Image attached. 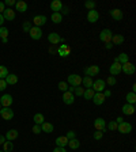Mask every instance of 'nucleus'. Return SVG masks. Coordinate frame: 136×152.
Returning a JSON list of instances; mask_svg holds the SVG:
<instances>
[{
	"mask_svg": "<svg viewBox=\"0 0 136 152\" xmlns=\"http://www.w3.org/2000/svg\"><path fill=\"white\" fill-rule=\"evenodd\" d=\"M68 86H72V87H79L82 84V76L78 75V73H71L67 79Z\"/></svg>",
	"mask_w": 136,
	"mask_h": 152,
	"instance_id": "1",
	"label": "nucleus"
},
{
	"mask_svg": "<svg viewBox=\"0 0 136 152\" xmlns=\"http://www.w3.org/2000/svg\"><path fill=\"white\" fill-rule=\"evenodd\" d=\"M112 38H113V33L109 28H104L101 33H99V39H101L104 44H109L112 42Z\"/></svg>",
	"mask_w": 136,
	"mask_h": 152,
	"instance_id": "2",
	"label": "nucleus"
},
{
	"mask_svg": "<svg viewBox=\"0 0 136 152\" xmlns=\"http://www.w3.org/2000/svg\"><path fill=\"white\" fill-rule=\"evenodd\" d=\"M105 88H106V83H105V80L97 79L95 82H93L91 90H93L94 92H104Z\"/></svg>",
	"mask_w": 136,
	"mask_h": 152,
	"instance_id": "3",
	"label": "nucleus"
},
{
	"mask_svg": "<svg viewBox=\"0 0 136 152\" xmlns=\"http://www.w3.org/2000/svg\"><path fill=\"white\" fill-rule=\"evenodd\" d=\"M117 130L121 134H129V133L132 132V125H131L129 122H127V121H124V122L118 124Z\"/></svg>",
	"mask_w": 136,
	"mask_h": 152,
	"instance_id": "4",
	"label": "nucleus"
},
{
	"mask_svg": "<svg viewBox=\"0 0 136 152\" xmlns=\"http://www.w3.org/2000/svg\"><path fill=\"white\" fill-rule=\"evenodd\" d=\"M135 71H136V66H135V64L129 63V61L121 65V72H124V73H125V75H128V76L133 75V73H135Z\"/></svg>",
	"mask_w": 136,
	"mask_h": 152,
	"instance_id": "5",
	"label": "nucleus"
},
{
	"mask_svg": "<svg viewBox=\"0 0 136 152\" xmlns=\"http://www.w3.org/2000/svg\"><path fill=\"white\" fill-rule=\"evenodd\" d=\"M94 128L95 130H99V132H106V122H105V120L102 117H98L94 120Z\"/></svg>",
	"mask_w": 136,
	"mask_h": 152,
	"instance_id": "6",
	"label": "nucleus"
},
{
	"mask_svg": "<svg viewBox=\"0 0 136 152\" xmlns=\"http://www.w3.org/2000/svg\"><path fill=\"white\" fill-rule=\"evenodd\" d=\"M99 66L98 65H89L85 68V75L86 76H90V77H93V76H97L99 73Z\"/></svg>",
	"mask_w": 136,
	"mask_h": 152,
	"instance_id": "7",
	"label": "nucleus"
},
{
	"mask_svg": "<svg viewBox=\"0 0 136 152\" xmlns=\"http://www.w3.org/2000/svg\"><path fill=\"white\" fill-rule=\"evenodd\" d=\"M29 34H30V38H32V39L37 41V39H40V38L42 37V30H41V27H35V26H33V27L30 28Z\"/></svg>",
	"mask_w": 136,
	"mask_h": 152,
	"instance_id": "8",
	"label": "nucleus"
},
{
	"mask_svg": "<svg viewBox=\"0 0 136 152\" xmlns=\"http://www.w3.org/2000/svg\"><path fill=\"white\" fill-rule=\"evenodd\" d=\"M12 102H14V99L10 94H4L3 96L0 98V104H1V107H11Z\"/></svg>",
	"mask_w": 136,
	"mask_h": 152,
	"instance_id": "9",
	"label": "nucleus"
},
{
	"mask_svg": "<svg viewBox=\"0 0 136 152\" xmlns=\"http://www.w3.org/2000/svg\"><path fill=\"white\" fill-rule=\"evenodd\" d=\"M48 41H49V44H52L54 46V45H57V44H61L64 39L57 34V33H49V35H48Z\"/></svg>",
	"mask_w": 136,
	"mask_h": 152,
	"instance_id": "10",
	"label": "nucleus"
},
{
	"mask_svg": "<svg viewBox=\"0 0 136 152\" xmlns=\"http://www.w3.org/2000/svg\"><path fill=\"white\" fill-rule=\"evenodd\" d=\"M0 115H1L3 120L10 121L14 118V111H12V109H10V107H3L0 110Z\"/></svg>",
	"mask_w": 136,
	"mask_h": 152,
	"instance_id": "11",
	"label": "nucleus"
},
{
	"mask_svg": "<svg viewBox=\"0 0 136 152\" xmlns=\"http://www.w3.org/2000/svg\"><path fill=\"white\" fill-rule=\"evenodd\" d=\"M57 54L60 57H68L71 54V48L65 44H61L59 46V49H57Z\"/></svg>",
	"mask_w": 136,
	"mask_h": 152,
	"instance_id": "12",
	"label": "nucleus"
},
{
	"mask_svg": "<svg viewBox=\"0 0 136 152\" xmlns=\"http://www.w3.org/2000/svg\"><path fill=\"white\" fill-rule=\"evenodd\" d=\"M98 19H99V12L97 10H90L89 12H87V22L95 23V22H98Z\"/></svg>",
	"mask_w": 136,
	"mask_h": 152,
	"instance_id": "13",
	"label": "nucleus"
},
{
	"mask_svg": "<svg viewBox=\"0 0 136 152\" xmlns=\"http://www.w3.org/2000/svg\"><path fill=\"white\" fill-rule=\"evenodd\" d=\"M91 101L94 102V104H97V106H101V104H104V103H105L106 98H105V95L102 94V92H95Z\"/></svg>",
	"mask_w": 136,
	"mask_h": 152,
	"instance_id": "14",
	"label": "nucleus"
},
{
	"mask_svg": "<svg viewBox=\"0 0 136 152\" xmlns=\"http://www.w3.org/2000/svg\"><path fill=\"white\" fill-rule=\"evenodd\" d=\"M109 14H110V16L114 19V20H117V22H120L121 19L124 18V14H123V11H121L120 8H113V10H110L109 11Z\"/></svg>",
	"mask_w": 136,
	"mask_h": 152,
	"instance_id": "15",
	"label": "nucleus"
},
{
	"mask_svg": "<svg viewBox=\"0 0 136 152\" xmlns=\"http://www.w3.org/2000/svg\"><path fill=\"white\" fill-rule=\"evenodd\" d=\"M33 23H34L35 27H41L46 23V16L45 15H35L33 18Z\"/></svg>",
	"mask_w": 136,
	"mask_h": 152,
	"instance_id": "16",
	"label": "nucleus"
},
{
	"mask_svg": "<svg viewBox=\"0 0 136 152\" xmlns=\"http://www.w3.org/2000/svg\"><path fill=\"white\" fill-rule=\"evenodd\" d=\"M4 18V20H8V22H11V20H14L15 19V11H14L12 8H6L4 10V12L1 14Z\"/></svg>",
	"mask_w": 136,
	"mask_h": 152,
	"instance_id": "17",
	"label": "nucleus"
},
{
	"mask_svg": "<svg viewBox=\"0 0 136 152\" xmlns=\"http://www.w3.org/2000/svg\"><path fill=\"white\" fill-rule=\"evenodd\" d=\"M109 72H110L112 76H114V77H116L118 73H121V64L113 63V64L110 65V68H109Z\"/></svg>",
	"mask_w": 136,
	"mask_h": 152,
	"instance_id": "18",
	"label": "nucleus"
},
{
	"mask_svg": "<svg viewBox=\"0 0 136 152\" xmlns=\"http://www.w3.org/2000/svg\"><path fill=\"white\" fill-rule=\"evenodd\" d=\"M74 101H75V96H74L72 92H70V91L63 92V102L65 104H72Z\"/></svg>",
	"mask_w": 136,
	"mask_h": 152,
	"instance_id": "19",
	"label": "nucleus"
},
{
	"mask_svg": "<svg viewBox=\"0 0 136 152\" xmlns=\"http://www.w3.org/2000/svg\"><path fill=\"white\" fill-rule=\"evenodd\" d=\"M121 111H123V114H125V115H132V114L135 113V104L125 103L123 107H121Z\"/></svg>",
	"mask_w": 136,
	"mask_h": 152,
	"instance_id": "20",
	"label": "nucleus"
},
{
	"mask_svg": "<svg viewBox=\"0 0 136 152\" xmlns=\"http://www.w3.org/2000/svg\"><path fill=\"white\" fill-rule=\"evenodd\" d=\"M18 136H19V132L16 129H10V130H7V133H6V140L7 141H12V140H15V139H18Z\"/></svg>",
	"mask_w": 136,
	"mask_h": 152,
	"instance_id": "21",
	"label": "nucleus"
},
{
	"mask_svg": "<svg viewBox=\"0 0 136 152\" xmlns=\"http://www.w3.org/2000/svg\"><path fill=\"white\" fill-rule=\"evenodd\" d=\"M129 61V56H128L127 53H120L118 56H116L114 57V63H118V64H125V63H128Z\"/></svg>",
	"mask_w": 136,
	"mask_h": 152,
	"instance_id": "22",
	"label": "nucleus"
},
{
	"mask_svg": "<svg viewBox=\"0 0 136 152\" xmlns=\"http://www.w3.org/2000/svg\"><path fill=\"white\" fill-rule=\"evenodd\" d=\"M124 41H125L124 35H121V34H113V38H112V44H113V46H114V45H116V46H120V45L124 44Z\"/></svg>",
	"mask_w": 136,
	"mask_h": 152,
	"instance_id": "23",
	"label": "nucleus"
},
{
	"mask_svg": "<svg viewBox=\"0 0 136 152\" xmlns=\"http://www.w3.org/2000/svg\"><path fill=\"white\" fill-rule=\"evenodd\" d=\"M51 10L53 12H60L61 10H63V3H61L60 0H53L51 3Z\"/></svg>",
	"mask_w": 136,
	"mask_h": 152,
	"instance_id": "24",
	"label": "nucleus"
},
{
	"mask_svg": "<svg viewBox=\"0 0 136 152\" xmlns=\"http://www.w3.org/2000/svg\"><path fill=\"white\" fill-rule=\"evenodd\" d=\"M54 142H56V145H57V147L65 148V147L68 145V139H67L65 136H59L56 140H54Z\"/></svg>",
	"mask_w": 136,
	"mask_h": 152,
	"instance_id": "25",
	"label": "nucleus"
},
{
	"mask_svg": "<svg viewBox=\"0 0 136 152\" xmlns=\"http://www.w3.org/2000/svg\"><path fill=\"white\" fill-rule=\"evenodd\" d=\"M15 8H16V11H19V12H26L29 10V6H27V3L26 1H16L15 3Z\"/></svg>",
	"mask_w": 136,
	"mask_h": 152,
	"instance_id": "26",
	"label": "nucleus"
},
{
	"mask_svg": "<svg viewBox=\"0 0 136 152\" xmlns=\"http://www.w3.org/2000/svg\"><path fill=\"white\" fill-rule=\"evenodd\" d=\"M4 80H6L7 84L14 86V84H16V83H18V76H16L15 73H8V76H7Z\"/></svg>",
	"mask_w": 136,
	"mask_h": 152,
	"instance_id": "27",
	"label": "nucleus"
},
{
	"mask_svg": "<svg viewBox=\"0 0 136 152\" xmlns=\"http://www.w3.org/2000/svg\"><path fill=\"white\" fill-rule=\"evenodd\" d=\"M41 130L42 132H45V133H52L54 130V126L52 125L51 122H46V121H45V122L41 125Z\"/></svg>",
	"mask_w": 136,
	"mask_h": 152,
	"instance_id": "28",
	"label": "nucleus"
},
{
	"mask_svg": "<svg viewBox=\"0 0 136 152\" xmlns=\"http://www.w3.org/2000/svg\"><path fill=\"white\" fill-rule=\"evenodd\" d=\"M93 77H90V76H85V77H82V84L85 86L83 88H91V86H93Z\"/></svg>",
	"mask_w": 136,
	"mask_h": 152,
	"instance_id": "29",
	"label": "nucleus"
},
{
	"mask_svg": "<svg viewBox=\"0 0 136 152\" xmlns=\"http://www.w3.org/2000/svg\"><path fill=\"white\" fill-rule=\"evenodd\" d=\"M33 121H34L35 125H42V124L45 122V117H44V114H41V113L34 114V117H33Z\"/></svg>",
	"mask_w": 136,
	"mask_h": 152,
	"instance_id": "30",
	"label": "nucleus"
},
{
	"mask_svg": "<svg viewBox=\"0 0 136 152\" xmlns=\"http://www.w3.org/2000/svg\"><path fill=\"white\" fill-rule=\"evenodd\" d=\"M52 22L56 23V25H59V23L63 22V15H61V12H52Z\"/></svg>",
	"mask_w": 136,
	"mask_h": 152,
	"instance_id": "31",
	"label": "nucleus"
},
{
	"mask_svg": "<svg viewBox=\"0 0 136 152\" xmlns=\"http://www.w3.org/2000/svg\"><path fill=\"white\" fill-rule=\"evenodd\" d=\"M125 101H127V103H129V104H135V102H136V94L135 92H128L127 95H125Z\"/></svg>",
	"mask_w": 136,
	"mask_h": 152,
	"instance_id": "32",
	"label": "nucleus"
},
{
	"mask_svg": "<svg viewBox=\"0 0 136 152\" xmlns=\"http://www.w3.org/2000/svg\"><path fill=\"white\" fill-rule=\"evenodd\" d=\"M68 147L71 149H78L80 147V141L78 139H72V140H68Z\"/></svg>",
	"mask_w": 136,
	"mask_h": 152,
	"instance_id": "33",
	"label": "nucleus"
},
{
	"mask_svg": "<svg viewBox=\"0 0 136 152\" xmlns=\"http://www.w3.org/2000/svg\"><path fill=\"white\" fill-rule=\"evenodd\" d=\"M94 94H95V92L93 91L91 88H86V90H85V92H83V96H85L86 101H90V99H93Z\"/></svg>",
	"mask_w": 136,
	"mask_h": 152,
	"instance_id": "34",
	"label": "nucleus"
},
{
	"mask_svg": "<svg viewBox=\"0 0 136 152\" xmlns=\"http://www.w3.org/2000/svg\"><path fill=\"white\" fill-rule=\"evenodd\" d=\"M8 76V69L6 65H0V79H6Z\"/></svg>",
	"mask_w": 136,
	"mask_h": 152,
	"instance_id": "35",
	"label": "nucleus"
},
{
	"mask_svg": "<svg viewBox=\"0 0 136 152\" xmlns=\"http://www.w3.org/2000/svg\"><path fill=\"white\" fill-rule=\"evenodd\" d=\"M3 148H4V152H11L14 149L12 141H7V140H6V142L3 144Z\"/></svg>",
	"mask_w": 136,
	"mask_h": 152,
	"instance_id": "36",
	"label": "nucleus"
},
{
	"mask_svg": "<svg viewBox=\"0 0 136 152\" xmlns=\"http://www.w3.org/2000/svg\"><path fill=\"white\" fill-rule=\"evenodd\" d=\"M8 28L7 27H4V26H1L0 27V38L1 39H4V38H8Z\"/></svg>",
	"mask_w": 136,
	"mask_h": 152,
	"instance_id": "37",
	"label": "nucleus"
},
{
	"mask_svg": "<svg viewBox=\"0 0 136 152\" xmlns=\"http://www.w3.org/2000/svg\"><path fill=\"white\" fill-rule=\"evenodd\" d=\"M95 6H97V3H95L94 0H89V1H85V7L87 10H95Z\"/></svg>",
	"mask_w": 136,
	"mask_h": 152,
	"instance_id": "38",
	"label": "nucleus"
},
{
	"mask_svg": "<svg viewBox=\"0 0 136 152\" xmlns=\"http://www.w3.org/2000/svg\"><path fill=\"white\" fill-rule=\"evenodd\" d=\"M57 87H59V90H60V91L65 92V91H68V87H70V86H68V83H67V82H60Z\"/></svg>",
	"mask_w": 136,
	"mask_h": 152,
	"instance_id": "39",
	"label": "nucleus"
},
{
	"mask_svg": "<svg viewBox=\"0 0 136 152\" xmlns=\"http://www.w3.org/2000/svg\"><path fill=\"white\" fill-rule=\"evenodd\" d=\"M83 92H85V88L83 87H75V90H74V95H76V96H83Z\"/></svg>",
	"mask_w": 136,
	"mask_h": 152,
	"instance_id": "40",
	"label": "nucleus"
},
{
	"mask_svg": "<svg viewBox=\"0 0 136 152\" xmlns=\"http://www.w3.org/2000/svg\"><path fill=\"white\" fill-rule=\"evenodd\" d=\"M32 27H33V26H32V22H23L22 28H23V31H25V33H29Z\"/></svg>",
	"mask_w": 136,
	"mask_h": 152,
	"instance_id": "41",
	"label": "nucleus"
},
{
	"mask_svg": "<svg viewBox=\"0 0 136 152\" xmlns=\"http://www.w3.org/2000/svg\"><path fill=\"white\" fill-rule=\"evenodd\" d=\"M117 122H116V121H110V122L108 124V129L109 130H117Z\"/></svg>",
	"mask_w": 136,
	"mask_h": 152,
	"instance_id": "42",
	"label": "nucleus"
},
{
	"mask_svg": "<svg viewBox=\"0 0 136 152\" xmlns=\"http://www.w3.org/2000/svg\"><path fill=\"white\" fill-rule=\"evenodd\" d=\"M65 137H67L68 140L76 139V133H75V130H68V132H67V134H65Z\"/></svg>",
	"mask_w": 136,
	"mask_h": 152,
	"instance_id": "43",
	"label": "nucleus"
},
{
	"mask_svg": "<svg viewBox=\"0 0 136 152\" xmlns=\"http://www.w3.org/2000/svg\"><path fill=\"white\" fill-rule=\"evenodd\" d=\"M106 83H108L109 86H114L116 83H117V80H116V77H114V76H109L108 79H106Z\"/></svg>",
	"mask_w": 136,
	"mask_h": 152,
	"instance_id": "44",
	"label": "nucleus"
},
{
	"mask_svg": "<svg viewBox=\"0 0 136 152\" xmlns=\"http://www.w3.org/2000/svg\"><path fill=\"white\" fill-rule=\"evenodd\" d=\"M93 137H94L95 140H101L102 137H104V133H102V132H99V130H95V132H94V134H93Z\"/></svg>",
	"mask_w": 136,
	"mask_h": 152,
	"instance_id": "45",
	"label": "nucleus"
},
{
	"mask_svg": "<svg viewBox=\"0 0 136 152\" xmlns=\"http://www.w3.org/2000/svg\"><path fill=\"white\" fill-rule=\"evenodd\" d=\"M41 132H42L41 125H34V126H33V133H34V134H40Z\"/></svg>",
	"mask_w": 136,
	"mask_h": 152,
	"instance_id": "46",
	"label": "nucleus"
},
{
	"mask_svg": "<svg viewBox=\"0 0 136 152\" xmlns=\"http://www.w3.org/2000/svg\"><path fill=\"white\" fill-rule=\"evenodd\" d=\"M7 83H6V80L4 79H0V91H4V90L7 88Z\"/></svg>",
	"mask_w": 136,
	"mask_h": 152,
	"instance_id": "47",
	"label": "nucleus"
},
{
	"mask_svg": "<svg viewBox=\"0 0 136 152\" xmlns=\"http://www.w3.org/2000/svg\"><path fill=\"white\" fill-rule=\"evenodd\" d=\"M15 0H6V1H4V6H7L8 7V8H11V7L12 6H15Z\"/></svg>",
	"mask_w": 136,
	"mask_h": 152,
	"instance_id": "48",
	"label": "nucleus"
},
{
	"mask_svg": "<svg viewBox=\"0 0 136 152\" xmlns=\"http://www.w3.org/2000/svg\"><path fill=\"white\" fill-rule=\"evenodd\" d=\"M53 152H67L65 148H61V147H56V148L53 149Z\"/></svg>",
	"mask_w": 136,
	"mask_h": 152,
	"instance_id": "49",
	"label": "nucleus"
},
{
	"mask_svg": "<svg viewBox=\"0 0 136 152\" xmlns=\"http://www.w3.org/2000/svg\"><path fill=\"white\" fill-rule=\"evenodd\" d=\"M102 94L105 95V98H109V96L112 95V91H109V90H104V92H102Z\"/></svg>",
	"mask_w": 136,
	"mask_h": 152,
	"instance_id": "50",
	"label": "nucleus"
},
{
	"mask_svg": "<svg viewBox=\"0 0 136 152\" xmlns=\"http://www.w3.org/2000/svg\"><path fill=\"white\" fill-rule=\"evenodd\" d=\"M4 10H6L4 1H0V14H3V12H4Z\"/></svg>",
	"mask_w": 136,
	"mask_h": 152,
	"instance_id": "51",
	"label": "nucleus"
},
{
	"mask_svg": "<svg viewBox=\"0 0 136 152\" xmlns=\"http://www.w3.org/2000/svg\"><path fill=\"white\" fill-rule=\"evenodd\" d=\"M4 142H6V137H4L3 134H0V145H3Z\"/></svg>",
	"mask_w": 136,
	"mask_h": 152,
	"instance_id": "52",
	"label": "nucleus"
},
{
	"mask_svg": "<svg viewBox=\"0 0 136 152\" xmlns=\"http://www.w3.org/2000/svg\"><path fill=\"white\" fill-rule=\"evenodd\" d=\"M49 52H51V53H57V49L53 46V45H52V46L49 48Z\"/></svg>",
	"mask_w": 136,
	"mask_h": 152,
	"instance_id": "53",
	"label": "nucleus"
},
{
	"mask_svg": "<svg viewBox=\"0 0 136 152\" xmlns=\"http://www.w3.org/2000/svg\"><path fill=\"white\" fill-rule=\"evenodd\" d=\"M105 48H106L108 50H110L112 48H113V44H110V42H109V44H105Z\"/></svg>",
	"mask_w": 136,
	"mask_h": 152,
	"instance_id": "54",
	"label": "nucleus"
},
{
	"mask_svg": "<svg viewBox=\"0 0 136 152\" xmlns=\"http://www.w3.org/2000/svg\"><path fill=\"white\" fill-rule=\"evenodd\" d=\"M116 122H117V125H118V124H121V122H124V118H123V117H117Z\"/></svg>",
	"mask_w": 136,
	"mask_h": 152,
	"instance_id": "55",
	"label": "nucleus"
},
{
	"mask_svg": "<svg viewBox=\"0 0 136 152\" xmlns=\"http://www.w3.org/2000/svg\"><path fill=\"white\" fill-rule=\"evenodd\" d=\"M3 23H4V18H3V15L0 14V27L3 26Z\"/></svg>",
	"mask_w": 136,
	"mask_h": 152,
	"instance_id": "56",
	"label": "nucleus"
},
{
	"mask_svg": "<svg viewBox=\"0 0 136 152\" xmlns=\"http://www.w3.org/2000/svg\"><path fill=\"white\" fill-rule=\"evenodd\" d=\"M63 10H64V11H63L64 15H67V14L70 12V11H68V8H67V7H64V6H63ZM63 14H61V15H63Z\"/></svg>",
	"mask_w": 136,
	"mask_h": 152,
	"instance_id": "57",
	"label": "nucleus"
},
{
	"mask_svg": "<svg viewBox=\"0 0 136 152\" xmlns=\"http://www.w3.org/2000/svg\"><path fill=\"white\" fill-rule=\"evenodd\" d=\"M1 42H3V44H7V42H8V38H4V39H1Z\"/></svg>",
	"mask_w": 136,
	"mask_h": 152,
	"instance_id": "58",
	"label": "nucleus"
},
{
	"mask_svg": "<svg viewBox=\"0 0 136 152\" xmlns=\"http://www.w3.org/2000/svg\"><path fill=\"white\" fill-rule=\"evenodd\" d=\"M136 91V84H132V92Z\"/></svg>",
	"mask_w": 136,
	"mask_h": 152,
	"instance_id": "59",
	"label": "nucleus"
},
{
	"mask_svg": "<svg viewBox=\"0 0 136 152\" xmlns=\"http://www.w3.org/2000/svg\"><path fill=\"white\" fill-rule=\"evenodd\" d=\"M1 109H3V107H1V104H0V110H1Z\"/></svg>",
	"mask_w": 136,
	"mask_h": 152,
	"instance_id": "60",
	"label": "nucleus"
},
{
	"mask_svg": "<svg viewBox=\"0 0 136 152\" xmlns=\"http://www.w3.org/2000/svg\"><path fill=\"white\" fill-rule=\"evenodd\" d=\"M0 152H4V151H0Z\"/></svg>",
	"mask_w": 136,
	"mask_h": 152,
	"instance_id": "61",
	"label": "nucleus"
}]
</instances>
